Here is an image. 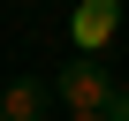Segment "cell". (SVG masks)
Instances as JSON below:
<instances>
[{
	"label": "cell",
	"mask_w": 129,
	"mask_h": 121,
	"mask_svg": "<svg viewBox=\"0 0 129 121\" xmlns=\"http://www.w3.org/2000/svg\"><path fill=\"white\" fill-rule=\"evenodd\" d=\"M38 113H46V83L38 76H15L0 91V121H38Z\"/></svg>",
	"instance_id": "obj_3"
},
{
	"label": "cell",
	"mask_w": 129,
	"mask_h": 121,
	"mask_svg": "<svg viewBox=\"0 0 129 121\" xmlns=\"http://www.w3.org/2000/svg\"><path fill=\"white\" fill-rule=\"evenodd\" d=\"M99 121H129V91H114V106H106Z\"/></svg>",
	"instance_id": "obj_4"
},
{
	"label": "cell",
	"mask_w": 129,
	"mask_h": 121,
	"mask_svg": "<svg viewBox=\"0 0 129 121\" xmlns=\"http://www.w3.org/2000/svg\"><path fill=\"white\" fill-rule=\"evenodd\" d=\"M69 121H99V113H69Z\"/></svg>",
	"instance_id": "obj_5"
},
{
	"label": "cell",
	"mask_w": 129,
	"mask_h": 121,
	"mask_svg": "<svg viewBox=\"0 0 129 121\" xmlns=\"http://www.w3.org/2000/svg\"><path fill=\"white\" fill-rule=\"evenodd\" d=\"M114 91H121V83L106 76V60H99V53H84V60H69V68H61V98H69L76 113H106Z\"/></svg>",
	"instance_id": "obj_1"
},
{
	"label": "cell",
	"mask_w": 129,
	"mask_h": 121,
	"mask_svg": "<svg viewBox=\"0 0 129 121\" xmlns=\"http://www.w3.org/2000/svg\"><path fill=\"white\" fill-rule=\"evenodd\" d=\"M114 30H121V0H76V15H69L76 53H106V45H114Z\"/></svg>",
	"instance_id": "obj_2"
}]
</instances>
